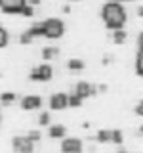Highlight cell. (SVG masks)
<instances>
[{"instance_id": "cb8c5ba5", "label": "cell", "mask_w": 143, "mask_h": 153, "mask_svg": "<svg viewBox=\"0 0 143 153\" xmlns=\"http://www.w3.org/2000/svg\"><path fill=\"white\" fill-rule=\"evenodd\" d=\"M27 136H29V138H31V140H32V142H38V140H40V138H42V134H40V132H38V130H31V132H29V134H27Z\"/></svg>"}, {"instance_id": "7a4b0ae2", "label": "cell", "mask_w": 143, "mask_h": 153, "mask_svg": "<svg viewBox=\"0 0 143 153\" xmlns=\"http://www.w3.org/2000/svg\"><path fill=\"white\" fill-rule=\"evenodd\" d=\"M42 29H44V36L50 40H57L65 35V23L59 17H48L42 21Z\"/></svg>"}, {"instance_id": "3957f363", "label": "cell", "mask_w": 143, "mask_h": 153, "mask_svg": "<svg viewBox=\"0 0 143 153\" xmlns=\"http://www.w3.org/2000/svg\"><path fill=\"white\" fill-rule=\"evenodd\" d=\"M54 76V69H52L50 63H42L35 67V69L31 71V75H29V79L35 80V82H48V80Z\"/></svg>"}, {"instance_id": "d6a6232c", "label": "cell", "mask_w": 143, "mask_h": 153, "mask_svg": "<svg viewBox=\"0 0 143 153\" xmlns=\"http://www.w3.org/2000/svg\"><path fill=\"white\" fill-rule=\"evenodd\" d=\"M67 2H80V0H67Z\"/></svg>"}, {"instance_id": "8fae6325", "label": "cell", "mask_w": 143, "mask_h": 153, "mask_svg": "<svg viewBox=\"0 0 143 153\" xmlns=\"http://www.w3.org/2000/svg\"><path fill=\"white\" fill-rule=\"evenodd\" d=\"M48 134H50V138H65L67 136V130H65L63 124H50Z\"/></svg>"}, {"instance_id": "e0dca14e", "label": "cell", "mask_w": 143, "mask_h": 153, "mask_svg": "<svg viewBox=\"0 0 143 153\" xmlns=\"http://www.w3.org/2000/svg\"><path fill=\"white\" fill-rule=\"evenodd\" d=\"M82 102H84V100L80 98L76 92H71V94H69V107H80V105H82Z\"/></svg>"}, {"instance_id": "8992f818", "label": "cell", "mask_w": 143, "mask_h": 153, "mask_svg": "<svg viewBox=\"0 0 143 153\" xmlns=\"http://www.w3.org/2000/svg\"><path fill=\"white\" fill-rule=\"evenodd\" d=\"M61 153H82L80 138H61Z\"/></svg>"}, {"instance_id": "30bf717a", "label": "cell", "mask_w": 143, "mask_h": 153, "mask_svg": "<svg viewBox=\"0 0 143 153\" xmlns=\"http://www.w3.org/2000/svg\"><path fill=\"white\" fill-rule=\"evenodd\" d=\"M136 73L137 76H143V33L137 36V50H136Z\"/></svg>"}, {"instance_id": "277c9868", "label": "cell", "mask_w": 143, "mask_h": 153, "mask_svg": "<svg viewBox=\"0 0 143 153\" xmlns=\"http://www.w3.org/2000/svg\"><path fill=\"white\" fill-rule=\"evenodd\" d=\"M12 147L15 153H32L35 151V142L29 136H13L12 138Z\"/></svg>"}, {"instance_id": "d6986e66", "label": "cell", "mask_w": 143, "mask_h": 153, "mask_svg": "<svg viewBox=\"0 0 143 153\" xmlns=\"http://www.w3.org/2000/svg\"><path fill=\"white\" fill-rule=\"evenodd\" d=\"M0 102H2V103L15 102V94H13V92H2V94H0Z\"/></svg>"}, {"instance_id": "ac0fdd59", "label": "cell", "mask_w": 143, "mask_h": 153, "mask_svg": "<svg viewBox=\"0 0 143 153\" xmlns=\"http://www.w3.org/2000/svg\"><path fill=\"white\" fill-rule=\"evenodd\" d=\"M8 42H10V33H8L2 25H0V48L8 46Z\"/></svg>"}, {"instance_id": "5b68a950", "label": "cell", "mask_w": 143, "mask_h": 153, "mask_svg": "<svg viewBox=\"0 0 143 153\" xmlns=\"http://www.w3.org/2000/svg\"><path fill=\"white\" fill-rule=\"evenodd\" d=\"M27 4H29V0H0V12L15 16V13H21V10Z\"/></svg>"}, {"instance_id": "52a82bcc", "label": "cell", "mask_w": 143, "mask_h": 153, "mask_svg": "<svg viewBox=\"0 0 143 153\" xmlns=\"http://www.w3.org/2000/svg\"><path fill=\"white\" fill-rule=\"evenodd\" d=\"M50 107L54 109V111H61V109L69 107V94H65V92H55V94H52V98H50Z\"/></svg>"}, {"instance_id": "603a6c76", "label": "cell", "mask_w": 143, "mask_h": 153, "mask_svg": "<svg viewBox=\"0 0 143 153\" xmlns=\"http://www.w3.org/2000/svg\"><path fill=\"white\" fill-rule=\"evenodd\" d=\"M32 40H35V38L29 35L27 31H23V33H21V36H19V42H21V44H31Z\"/></svg>"}, {"instance_id": "ffe728a7", "label": "cell", "mask_w": 143, "mask_h": 153, "mask_svg": "<svg viewBox=\"0 0 143 153\" xmlns=\"http://www.w3.org/2000/svg\"><path fill=\"white\" fill-rule=\"evenodd\" d=\"M38 124H40V126H48V124H50V113L42 111L40 115H38Z\"/></svg>"}, {"instance_id": "83f0119b", "label": "cell", "mask_w": 143, "mask_h": 153, "mask_svg": "<svg viewBox=\"0 0 143 153\" xmlns=\"http://www.w3.org/2000/svg\"><path fill=\"white\" fill-rule=\"evenodd\" d=\"M97 90H99V92H105V90H107V86H105V84H99Z\"/></svg>"}, {"instance_id": "f1b7e54d", "label": "cell", "mask_w": 143, "mask_h": 153, "mask_svg": "<svg viewBox=\"0 0 143 153\" xmlns=\"http://www.w3.org/2000/svg\"><path fill=\"white\" fill-rule=\"evenodd\" d=\"M107 2H120L122 4V2H133V0H107Z\"/></svg>"}, {"instance_id": "5bb4252c", "label": "cell", "mask_w": 143, "mask_h": 153, "mask_svg": "<svg viewBox=\"0 0 143 153\" xmlns=\"http://www.w3.org/2000/svg\"><path fill=\"white\" fill-rule=\"evenodd\" d=\"M113 42L114 44H122V42H126V38H128V33L124 31V29H116V31H113Z\"/></svg>"}, {"instance_id": "4dcf8cb0", "label": "cell", "mask_w": 143, "mask_h": 153, "mask_svg": "<svg viewBox=\"0 0 143 153\" xmlns=\"http://www.w3.org/2000/svg\"><path fill=\"white\" fill-rule=\"evenodd\" d=\"M116 153H132V151H128V149H122V147H120V149H116Z\"/></svg>"}, {"instance_id": "ba28073f", "label": "cell", "mask_w": 143, "mask_h": 153, "mask_svg": "<svg viewBox=\"0 0 143 153\" xmlns=\"http://www.w3.org/2000/svg\"><path fill=\"white\" fill-rule=\"evenodd\" d=\"M74 92L78 94L82 100H86V98H90V96L97 94V86L86 82V80H80V82H76V86H74Z\"/></svg>"}, {"instance_id": "d4e9b609", "label": "cell", "mask_w": 143, "mask_h": 153, "mask_svg": "<svg viewBox=\"0 0 143 153\" xmlns=\"http://www.w3.org/2000/svg\"><path fill=\"white\" fill-rule=\"evenodd\" d=\"M133 111H136V115H139V117H143V100H141V102L136 105V109H133Z\"/></svg>"}, {"instance_id": "4fadbf2b", "label": "cell", "mask_w": 143, "mask_h": 153, "mask_svg": "<svg viewBox=\"0 0 143 153\" xmlns=\"http://www.w3.org/2000/svg\"><path fill=\"white\" fill-rule=\"evenodd\" d=\"M95 140L99 143H111L113 142V130H99L97 136H95Z\"/></svg>"}, {"instance_id": "7c38bea8", "label": "cell", "mask_w": 143, "mask_h": 153, "mask_svg": "<svg viewBox=\"0 0 143 153\" xmlns=\"http://www.w3.org/2000/svg\"><path fill=\"white\" fill-rule=\"evenodd\" d=\"M57 56H59V48H57V46H46L44 50H42V57H44V61H52Z\"/></svg>"}, {"instance_id": "9a60e30c", "label": "cell", "mask_w": 143, "mask_h": 153, "mask_svg": "<svg viewBox=\"0 0 143 153\" xmlns=\"http://www.w3.org/2000/svg\"><path fill=\"white\" fill-rule=\"evenodd\" d=\"M27 33L31 35L32 38H38V36H44V29H42V23H35L27 29Z\"/></svg>"}, {"instance_id": "484cf974", "label": "cell", "mask_w": 143, "mask_h": 153, "mask_svg": "<svg viewBox=\"0 0 143 153\" xmlns=\"http://www.w3.org/2000/svg\"><path fill=\"white\" fill-rule=\"evenodd\" d=\"M109 63H111V56H105L103 57V65H109Z\"/></svg>"}, {"instance_id": "44dd1931", "label": "cell", "mask_w": 143, "mask_h": 153, "mask_svg": "<svg viewBox=\"0 0 143 153\" xmlns=\"http://www.w3.org/2000/svg\"><path fill=\"white\" fill-rule=\"evenodd\" d=\"M19 16H25V17H31V16H35V6H32V4L29 2L27 6L21 10V13H19Z\"/></svg>"}, {"instance_id": "4316f807", "label": "cell", "mask_w": 143, "mask_h": 153, "mask_svg": "<svg viewBox=\"0 0 143 153\" xmlns=\"http://www.w3.org/2000/svg\"><path fill=\"white\" fill-rule=\"evenodd\" d=\"M61 12H63V13H69V12H71V8H69V6H67V4H65V6L61 8Z\"/></svg>"}, {"instance_id": "2e32d148", "label": "cell", "mask_w": 143, "mask_h": 153, "mask_svg": "<svg viewBox=\"0 0 143 153\" xmlns=\"http://www.w3.org/2000/svg\"><path fill=\"white\" fill-rule=\"evenodd\" d=\"M67 67H69L71 71H82L86 65H84V61H82V59H78V57H73V59L67 61Z\"/></svg>"}, {"instance_id": "1f68e13d", "label": "cell", "mask_w": 143, "mask_h": 153, "mask_svg": "<svg viewBox=\"0 0 143 153\" xmlns=\"http://www.w3.org/2000/svg\"><path fill=\"white\" fill-rule=\"evenodd\" d=\"M139 134H141V136H143V124H141V128H139Z\"/></svg>"}, {"instance_id": "6da1fadb", "label": "cell", "mask_w": 143, "mask_h": 153, "mask_svg": "<svg viewBox=\"0 0 143 153\" xmlns=\"http://www.w3.org/2000/svg\"><path fill=\"white\" fill-rule=\"evenodd\" d=\"M101 21L109 31H116V29H124L128 21L126 8L120 2H105L101 8Z\"/></svg>"}, {"instance_id": "9c48e42d", "label": "cell", "mask_w": 143, "mask_h": 153, "mask_svg": "<svg viewBox=\"0 0 143 153\" xmlns=\"http://www.w3.org/2000/svg\"><path fill=\"white\" fill-rule=\"evenodd\" d=\"M42 107V98L40 96H25V98H21V109H25V111H32V109H38Z\"/></svg>"}, {"instance_id": "7402d4cb", "label": "cell", "mask_w": 143, "mask_h": 153, "mask_svg": "<svg viewBox=\"0 0 143 153\" xmlns=\"http://www.w3.org/2000/svg\"><path fill=\"white\" fill-rule=\"evenodd\" d=\"M122 142H124V134H122V130H113V143L120 146Z\"/></svg>"}, {"instance_id": "f546056e", "label": "cell", "mask_w": 143, "mask_h": 153, "mask_svg": "<svg viewBox=\"0 0 143 153\" xmlns=\"http://www.w3.org/2000/svg\"><path fill=\"white\" fill-rule=\"evenodd\" d=\"M137 16H139V17H143V6H139V8H137Z\"/></svg>"}]
</instances>
